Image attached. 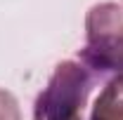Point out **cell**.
Segmentation results:
<instances>
[{
	"mask_svg": "<svg viewBox=\"0 0 123 120\" xmlns=\"http://www.w3.org/2000/svg\"><path fill=\"white\" fill-rule=\"evenodd\" d=\"M83 59L95 68L116 73V87L123 92V7L99 2L85 16Z\"/></svg>",
	"mask_w": 123,
	"mask_h": 120,
	"instance_id": "1",
	"label": "cell"
},
{
	"mask_svg": "<svg viewBox=\"0 0 123 120\" xmlns=\"http://www.w3.org/2000/svg\"><path fill=\"white\" fill-rule=\"evenodd\" d=\"M88 85V75L80 66L71 61L59 64L45 94L38 99V118L45 115V120H83L80 111Z\"/></svg>",
	"mask_w": 123,
	"mask_h": 120,
	"instance_id": "2",
	"label": "cell"
},
{
	"mask_svg": "<svg viewBox=\"0 0 123 120\" xmlns=\"http://www.w3.org/2000/svg\"><path fill=\"white\" fill-rule=\"evenodd\" d=\"M118 94L121 90L116 82H109L92 106V120H123V99Z\"/></svg>",
	"mask_w": 123,
	"mask_h": 120,
	"instance_id": "3",
	"label": "cell"
},
{
	"mask_svg": "<svg viewBox=\"0 0 123 120\" xmlns=\"http://www.w3.org/2000/svg\"><path fill=\"white\" fill-rule=\"evenodd\" d=\"M0 120H21L19 104L7 90H0Z\"/></svg>",
	"mask_w": 123,
	"mask_h": 120,
	"instance_id": "4",
	"label": "cell"
}]
</instances>
